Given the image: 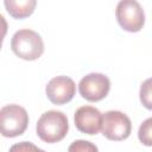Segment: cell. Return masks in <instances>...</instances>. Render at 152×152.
Instances as JSON below:
<instances>
[{"label":"cell","mask_w":152,"mask_h":152,"mask_svg":"<svg viewBox=\"0 0 152 152\" xmlns=\"http://www.w3.org/2000/svg\"><path fill=\"white\" fill-rule=\"evenodd\" d=\"M69 121L61 110H48L40 115L36 125L37 135L45 142L61 141L68 133Z\"/></svg>","instance_id":"1"},{"label":"cell","mask_w":152,"mask_h":152,"mask_svg":"<svg viewBox=\"0 0 152 152\" xmlns=\"http://www.w3.org/2000/svg\"><path fill=\"white\" fill-rule=\"evenodd\" d=\"M12 51L21 59L34 61L44 52V42L33 30L23 28L17 31L11 39Z\"/></svg>","instance_id":"2"},{"label":"cell","mask_w":152,"mask_h":152,"mask_svg":"<svg viewBox=\"0 0 152 152\" xmlns=\"http://www.w3.org/2000/svg\"><path fill=\"white\" fill-rule=\"evenodd\" d=\"M28 125V114L19 104H6L0 109L1 134L7 138L21 135Z\"/></svg>","instance_id":"3"},{"label":"cell","mask_w":152,"mask_h":152,"mask_svg":"<svg viewBox=\"0 0 152 152\" xmlns=\"http://www.w3.org/2000/svg\"><path fill=\"white\" fill-rule=\"evenodd\" d=\"M115 15L119 25L128 32H138L145 24V13L141 5L135 0L119 1Z\"/></svg>","instance_id":"4"},{"label":"cell","mask_w":152,"mask_h":152,"mask_svg":"<svg viewBox=\"0 0 152 152\" xmlns=\"http://www.w3.org/2000/svg\"><path fill=\"white\" fill-rule=\"evenodd\" d=\"M101 131L107 139L120 141L129 137L132 124L125 113L120 110H108L103 114Z\"/></svg>","instance_id":"5"},{"label":"cell","mask_w":152,"mask_h":152,"mask_svg":"<svg viewBox=\"0 0 152 152\" xmlns=\"http://www.w3.org/2000/svg\"><path fill=\"white\" fill-rule=\"evenodd\" d=\"M110 90L109 78L100 72H90L83 76L78 83V91L83 99L96 102L104 99Z\"/></svg>","instance_id":"6"},{"label":"cell","mask_w":152,"mask_h":152,"mask_svg":"<svg viewBox=\"0 0 152 152\" xmlns=\"http://www.w3.org/2000/svg\"><path fill=\"white\" fill-rule=\"evenodd\" d=\"M45 93L53 104H64L75 96L76 84L68 76H56L48 82Z\"/></svg>","instance_id":"7"},{"label":"cell","mask_w":152,"mask_h":152,"mask_svg":"<svg viewBox=\"0 0 152 152\" xmlns=\"http://www.w3.org/2000/svg\"><path fill=\"white\" fill-rule=\"evenodd\" d=\"M103 115L93 106H82L74 114V121L76 128L86 134L94 135L102 128Z\"/></svg>","instance_id":"8"},{"label":"cell","mask_w":152,"mask_h":152,"mask_svg":"<svg viewBox=\"0 0 152 152\" xmlns=\"http://www.w3.org/2000/svg\"><path fill=\"white\" fill-rule=\"evenodd\" d=\"M4 5L7 12L15 19H23L31 15L37 5L36 0H5Z\"/></svg>","instance_id":"9"},{"label":"cell","mask_w":152,"mask_h":152,"mask_svg":"<svg viewBox=\"0 0 152 152\" xmlns=\"http://www.w3.org/2000/svg\"><path fill=\"white\" fill-rule=\"evenodd\" d=\"M139 97L141 104L152 110V77L145 80L141 86H140V91H139Z\"/></svg>","instance_id":"10"},{"label":"cell","mask_w":152,"mask_h":152,"mask_svg":"<svg viewBox=\"0 0 152 152\" xmlns=\"http://www.w3.org/2000/svg\"><path fill=\"white\" fill-rule=\"evenodd\" d=\"M138 138L145 146H152V118H148L141 122L138 129Z\"/></svg>","instance_id":"11"},{"label":"cell","mask_w":152,"mask_h":152,"mask_svg":"<svg viewBox=\"0 0 152 152\" xmlns=\"http://www.w3.org/2000/svg\"><path fill=\"white\" fill-rule=\"evenodd\" d=\"M68 152H99L97 146L91 141L78 139L70 144Z\"/></svg>","instance_id":"12"},{"label":"cell","mask_w":152,"mask_h":152,"mask_svg":"<svg viewBox=\"0 0 152 152\" xmlns=\"http://www.w3.org/2000/svg\"><path fill=\"white\" fill-rule=\"evenodd\" d=\"M8 152H45V151L30 141H21L12 145Z\"/></svg>","instance_id":"13"}]
</instances>
